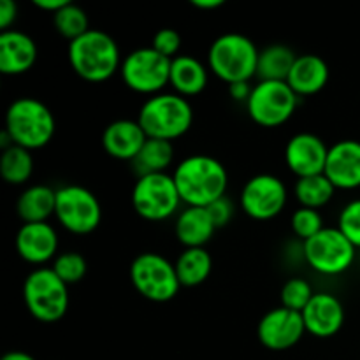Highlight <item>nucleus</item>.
Segmentation results:
<instances>
[{
	"label": "nucleus",
	"mask_w": 360,
	"mask_h": 360,
	"mask_svg": "<svg viewBox=\"0 0 360 360\" xmlns=\"http://www.w3.org/2000/svg\"><path fill=\"white\" fill-rule=\"evenodd\" d=\"M181 202L207 207L227 195L229 174L225 165L211 155H190L172 172Z\"/></svg>",
	"instance_id": "1"
},
{
	"label": "nucleus",
	"mask_w": 360,
	"mask_h": 360,
	"mask_svg": "<svg viewBox=\"0 0 360 360\" xmlns=\"http://www.w3.org/2000/svg\"><path fill=\"white\" fill-rule=\"evenodd\" d=\"M122 53L109 34L90 28L69 42V63L74 72L88 83H104L122 69Z\"/></svg>",
	"instance_id": "2"
},
{
	"label": "nucleus",
	"mask_w": 360,
	"mask_h": 360,
	"mask_svg": "<svg viewBox=\"0 0 360 360\" xmlns=\"http://www.w3.org/2000/svg\"><path fill=\"white\" fill-rule=\"evenodd\" d=\"M259 55L255 42L243 34H224L214 39L207 51V69L227 84L250 81L257 76Z\"/></svg>",
	"instance_id": "3"
},
{
	"label": "nucleus",
	"mask_w": 360,
	"mask_h": 360,
	"mask_svg": "<svg viewBox=\"0 0 360 360\" xmlns=\"http://www.w3.org/2000/svg\"><path fill=\"white\" fill-rule=\"evenodd\" d=\"M4 130L16 146L34 151L49 144L55 136L56 122L44 102L34 97H21L7 108Z\"/></svg>",
	"instance_id": "4"
},
{
	"label": "nucleus",
	"mask_w": 360,
	"mask_h": 360,
	"mask_svg": "<svg viewBox=\"0 0 360 360\" xmlns=\"http://www.w3.org/2000/svg\"><path fill=\"white\" fill-rule=\"evenodd\" d=\"M137 122L150 139L172 143L190 130L193 123V109L188 98L181 95L158 94L141 105Z\"/></svg>",
	"instance_id": "5"
},
{
	"label": "nucleus",
	"mask_w": 360,
	"mask_h": 360,
	"mask_svg": "<svg viewBox=\"0 0 360 360\" xmlns=\"http://www.w3.org/2000/svg\"><path fill=\"white\" fill-rule=\"evenodd\" d=\"M23 301L35 320L55 323L69 309V285L63 283L51 267H39L25 278Z\"/></svg>",
	"instance_id": "6"
},
{
	"label": "nucleus",
	"mask_w": 360,
	"mask_h": 360,
	"mask_svg": "<svg viewBox=\"0 0 360 360\" xmlns=\"http://www.w3.org/2000/svg\"><path fill=\"white\" fill-rule=\"evenodd\" d=\"M134 288L151 302H167L178 295L181 283L171 260L160 253H141L130 264Z\"/></svg>",
	"instance_id": "7"
},
{
	"label": "nucleus",
	"mask_w": 360,
	"mask_h": 360,
	"mask_svg": "<svg viewBox=\"0 0 360 360\" xmlns=\"http://www.w3.org/2000/svg\"><path fill=\"white\" fill-rule=\"evenodd\" d=\"M302 255L315 273L338 276L354 266L357 248L338 227H326L315 238L302 243Z\"/></svg>",
	"instance_id": "8"
},
{
	"label": "nucleus",
	"mask_w": 360,
	"mask_h": 360,
	"mask_svg": "<svg viewBox=\"0 0 360 360\" xmlns=\"http://www.w3.org/2000/svg\"><path fill=\"white\" fill-rule=\"evenodd\" d=\"M55 217L67 232L86 236L101 225L102 206L86 186L65 185L56 190Z\"/></svg>",
	"instance_id": "9"
},
{
	"label": "nucleus",
	"mask_w": 360,
	"mask_h": 360,
	"mask_svg": "<svg viewBox=\"0 0 360 360\" xmlns=\"http://www.w3.org/2000/svg\"><path fill=\"white\" fill-rule=\"evenodd\" d=\"M181 204L172 174H150L137 178L132 188L134 211L148 221H164L174 217Z\"/></svg>",
	"instance_id": "10"
},
{
	"label": "nucleus",
	"mask_w": 360,
	"mask_h": 360,
	"mask_svg": "<svg viewBox=\"0 0 360 360\" xmlns=\"http://www.w3.org/2000/svg\"><path fill=\"white\" fill-rule=\"evenodd\" d=\"M171 62L160 53L155 51L151 46L134 49L123 58L122 74L123 83L136 94L153 95L162 94L171 79Z\"/></svg>",
	"instance_id": "11"
},
{
	"label": "nucleus",
	"mask_w": 360,
	"mask_h": 360,
	"mask_svg": "<svg viewBox=\"0 0 360 360\" xmlns=\"http://www.w3.org/2000/svg\"><path fill=\"white\" fill-rule=\"evenodd\" d=\"M299 97L287 81H259L246 102L248 115L257 125L274 129L294 116Z\"/></svg>",
	"instance_id": "12"
},
{
	"label": "nucleus",
	"mask_w": 360,
	"mask_h": 360,
	"mask_svg": "<svg viewBox=\"0 0 360 360\" xmlns=\"http://www.w3.org/2000/svg\"><path fill=\"white\" fill-rule=\"evenodd\" d=\"M288 190L274 174H257L245 183L241 190V210L253 220L266 221L276 218L285 210Z\"/></svg>",
	"instance_id": "13"
},
{
	"label": "nucleus",
	"mask_w": 360,
	"mask_h": 360,
	"mask_svg": "<svg viewBox=\"0 0 360 360\" xmlns=\"http://www.w3.org/2000/svg\"><path fill=\"white\" fill-rule=\"evenodd\" d=\"M306 333L302 315L292 309L274 308L260 319L257 336L262 347L273 352H283L295 347Z\"/></svg>",
	"instance_id": "14"
},
{
	"label": "nucleus",
	"mask_w": 360,
	"mask_h": 360,
	"mask_svg": "<svg viewBox=\"0 0 360 360\" xmlns=\"http://www.w3.org/2000/svg\"><path fill=\"white\" fill-rule=\"evenodd\" d=\"M329 146L319 136L309 132L295 134L285 146V164L297 178L323 174Z\"/></svg>",
	"instance_id": "15"
},
{
	"label": "nucleus",
	"mask_w": 360,
	"mask_h": 360,
	"mask_svg": "<svg viewBox=\"0 0 360 360\" xmlns=\"http://www.w3.org/2000/svg\"><path fill=\"white\" fill-rule=\"evenodd\" d=\"M323 174L336 190L360 188V141L343 139L329 146Z\"/></svg>",
	"instance_id": "16"
},
{
	"label": "nucleus",
	"mask_w": 360,
	"mask_h": 360,
	"mask_svg": "<svg viewBox=\"0 0 360 360\" xmlns=\"http://www.w3.org/2000/svg\"><path fill=\"white\" fill-rule=\"evenodd\" d=\"M301 315L306 333L315 338L336 336L345 323L343 302L329 292H316Z\"/></svg>",
	"instance_id": "17"
},
{
	"label": "nucleus",
	"mask_w": 360,
	"mask_h": 360,
	"mask_svg": "<svg viewBox=\"0 0 360 360\" xmlns=\"http://www.w3.org/2000/svg\"><path fill=\"white\" fill-rule=\"evenodd\" d=\"M16 252L32 266H42L55 260L58 252V234L55 227L48 221L23 224L16 234Z\"/></svg>",
	"instance_id": "18"
},
{
	"label": "nucleus",
	"mask_w": 360,
	"mask_h": 360,
	"mask_svg": "<svg viewBox=\"0 0 360 360\" xmlns=\"http://www.w3.org/2000/svg\"><path fill=\"white\" fill-rule=\"evenodd\" d=\"M148 141L146 132L137 120H116L102 134V148L116 160L132 162Z\"/></svg>",
	"instance_id": "19"
},
{
	"label": "nucleus",
	"mask_w": 360,
	"mask_h": 360,
	"mask_svg": "<svg viewBox=\"0 0 360 360\" xmlns=\"http://www.w3.org/2000/svg\"><path fill=\"white\" fill-rule=\"evenodd\" d=\"M37 60V46L34 39L20 30L0 34V72L6 76H20L28 72Z\"/></svg>",
	"instance_id": "20"
},
{
	"label": "nucleus",
	"mask_w": 360,
	"mask_h": 360,
	"mask_svg": "<svg viewBox=\"0 0 360 360\" xmlns=\"http://www.w3.org/2000/svg\"><path fill=\"white\" fill-rule=\"evenodd\" d=\"M330 70L319 55H299L287 77V84L297 97H311L329 83Z\"/></svg>",
	"instance_id": "21"
},
{
	"label": "nucleus",
	"mask_w": 360,
	"mask_h": 360,
	"mask_svg": "<svg viewBox=\"0 0 360 360\" xmlns=\"http://www.w3.org/2000/svg\"><path fill=\"white\" fill-rule=\"evenodd\" d=\"M217 231L207 207L186 206L178 214L174 224L176 239L185 248H204Z\"/></svg>",
	"instance_id": "22"
},
{
	"label": "nucleus",
	"mask_w": 360,
	"mask_h": 360,
	"mask_svg": "<svg viewBox=\"0 0 360 360\" xmlns=\"http://www.w3.org/2000/svg\"><path fill=\"white\" fill-rule=\"evenodd\" d=\"M210 79V69L200 60L190 55H179L171 62V79L169 84L174 94L181 97H195L202 94Z\"/></svg>",
	"instance_id": "23"
},
{
	"label": "nucleus",
	"mask_w": 360,
	"mask_h": 360,
	"mask_svg": "<svg viewBox=\"0 0 360 360\" xmlns=\"http://www.w3.org/2000/svg\"><path fill=\"white\" fill-rule=\"evenodd\" d=\"M56 190L48 185H32L21 192L16 202L18 217L25 224H41L48 221L55 214Z\"/></svg>",
	"instance_id": "24"
},
{
	"label": "nucleus",
	"mask_w": 360,
	"mask_h": 360,
	"mask_svg": "<svg viewBox=\"0 0 360 360\" xmlns=\"http://www.w3.org/2000/svg\"><path fill=\"white\" fill-rule=\"evenodd\" d=\"M172 160H174L172 143L162 139H150L148 137L144 146L141 148L137 157L132 160V167L137 178L150 174H162V172H167Z\"/></svg>",
	"instance_id": "25"
},
{
	"label": "nucleus",
	"mask_w": 360,
	"mask_h": 360,
	"mask_svg": "<svg viewBox=\"0 0 360 360\" xmlns=\"http://www.w3.org/2000/svg\"><path fill=\"white\" fill-rule=\"evenodd\" d=\"M174 267L181 287H199L210 278L213 259L206 248H185L174 262Z\"/></svg>",
	"instance_id": "26"
},
{
	"label": "nucleus",
	"mask_w": 360,
	"mask_h": 360,
	"mask_svg": "<svg viewBox=\"0 0 360 360\" xmlns=\"http://www.w3.org/2000/svg\"><path fill=\"white\" fill-rule=\"evenodd\" d=\"M297 55L285 44H271L259 55V81H287Z\"/></svg>",
	"instance_id": "27"
},
{
	"label": "nucleus",
	"mask_w": 360,
	"mask_h": 360,
	"mask_svg": "<svg viewBox=\"0 0 360 360\" xmlns=\"http://www.w3.org/2000/svg\"><path fill=\"white\" fill-rule=\"evenodd\" d=\"M294 193L301 207L319 211L333 200L336 188L326 174H316L308 176V178H297Z\"/></svg>",
	"instance_id": "28"
},
{
	"label": "nucleus",
	"mask_w": 360,
	"mask_h": 360,
	"mask_svg": "<svg viewBox=\"0 0 360 360\" xmlns=\"http://www.w3.org/2000/svg\"><path fill=\"white\" fill-rule=\"evenodd\" d=\"M0 174L9 185H25L34 174V157L32 151L13 144L2 151L0 157Z\"/></svg>",
	"instance_id": "29"
},
{
	"label": "nucleus",
	"mask_w": 360,
	"mask_h": 360,
	"mask_svg": "<svg viewBox=\"0 0 360 360\" xmlns=\"http://www.w3.org/2000/svg\"><path fill=\"white\" fill-rule=\"evenodd\" d=\"M53 25H55L56 32L69 42L76 41L90 30V21H88L86 13L79 6L70 2L65 7H62L58 13L53 14Z\"/></svg>",
	"instance_id": "30"
},
{
	"label": "nucleus",
	"mask_w": 360,
	"mask_h": 360,
	"mask_svg": "<svg viewBox=\"0 0 360 360\" xmlns=\"http://www.w3.org/2000/svg\"><path fill=\"white\" fill-rule=\"evenodd\" d=\"M51 269L55 271L56 276L65 285H76L86 276L88 264L81 253L63 252L56 255V259L53 260Z\"/></svg>",
	"instance_id": "31"
},
{
	"label": "nucleus",
	"mask_w": 360,
	"mask_h": 360,
	"mask_svg": "<svg viewBox=\"0 0 360 360\" xmlns=\"http://www.w3.org/2000/svg\"><path fill=\"white\" fill-rule=\"evenodd\" d=\"M313 295H315V292H313L309 281H306L304 278H290L281 287V306L292 309V311L302 313L313 299Z\"/></svg>",
	"instance_id": "32"
},
{
	"label": "nucleus",
	"mask_w": 360,
	"mask_h": 360,
	"mask_svg": "<svg viewBox=\"0 0 360 360\" xmlns=\"http://www.w3.org/2000/svg\"><path fill=\"white\" fill-rule=\"evenodd\" d=\"M290 227L294 234L304 243L308 239L315 238L319 232H322L326 225H323V217L320 214V211L309 210V207H299L292 214Z\"/></svg>",
	"instance_id": "33"
},
{
	"label": "nucleus",
	"mask_w": 360,
	"mask_h": 360,
	"mask_svg": "<svg viewBox=\"0 0 360 360\" xmlns=\"http://www.w3.org/2000/svg\"><path fill=\"white\" fill-rule=\"evenodd\" d=\"M338 229L355 248H360V199L352 200L341 210Z\"/></svg>",
	"instance_id": "34"
},
{
	"label": "nucleus",
	"mask_w": 360,
	"mask_h": 360,
	"mask_svg": "<svg viewBox=\"0 0 360 360\" xmlns=\"http://www.w3.org/2000/svg\"><path fill=\"white\" fill-rule=\"evenodd\" d=\"M151 48L160 53L162 56H165V58L174 60L176 56H179L178 53L181 49V35L174 28H162L153 35Z\"/></svg>",
	"instance_id": "35"
},
{
	"label": "nucleus",
	"mask_w": 360,
	"mask_h": 360,
	"mask_svg": "<svg viewBox=\"0 0 360 360\" xmlns=\"http://www.w3.org/2000/svg\"><path fill=\"white\" fill-rule=\"evenodd\" d=\"M207 211H210L211 218H213L217 229H224L225 225L231 224L232 217H234V202L229 199L227 195L221 197V199L214 200L211 206H207Z\"/></svg>",
	"instance_id": "36"
},
{
	"label": "nucleus",
	"mask_w": 360,
	"mask_h": 360,
	"mask_svg": "<svg viewBox=\"0 0 360 360\" xmlns=\"http://www.w3.org/2000/svg\"><path fill=\"white\" fill-rule=\"evenodd\" d=\"M18 18V6L13 0H2L0 2V28L2 32L11 30V25Z\"/></svg>",
	"instance_id": "37"
},
{
	"label": "nucleus",
	"mask_w": 360,
	"mask_h": 360,
	"mask_svg": "<svg viewBox=\"0 0 360 360\" xmlns=\"http://www.w3.org/2000/svg\"><path fill=\"white\" fill-rule=\"evenodd\" d=\"M252 91H253V86L250 84V81H241V83L229 84V95L238 102H245L246 104L250 95H252Z\"/></svg>",
	"instance_id": "38"
},
{
	"label": "nucleus",
	"mask_w": 360,
	"mask_h": 360,
	"mask_svg": "<svg viewBox=\"0 0 360 360\" xmlns=\"http://www.w3.org/2000/svg\"><path fill=\"white\" fill-rule=\"evenodd\" d=\"M67 0H34V6L37 7V9L41 11H46V13H58L62 7L67 6Z\"/></svg>",
	"instance_id": "39"
},
{
	"label": "nucleus",
	"mask_w": 360,
	"mask_h": 360,
	"mask_svg": "<svg viewBox=\"0 0 360 360\" xmlns=\"http://www.w3.org/2000/svg\"><path fill=\"white\" fill-rule=\"evenodd\" d=\"M224 0H192V6L200 11H214L224 6Z\"/></svg>",
	"instance_id": "40"
},
{
	"label": "nucleus",
	"mask_w": 360,
	"mask_h": 360,
	"mask_svg": "<svg viewBox=\"0 0 360 360\" xmlns=\"http://www.w3.org/2000/svg\"><path fill=\"white\" fill-rule=\"evenodd\" d=\"M0 360H35V359L32 357L30 354H27V352L14 350V352H7V354H4Z\"/></svg>",
	"instance_id": "41"
}]
</instances>
